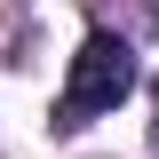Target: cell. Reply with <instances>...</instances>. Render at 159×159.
Returning <instances> with one entry per match:
<instances>
[{
	"instance_id": "obj_1",
	"label": "cell",
	"mask_w": 159,
	"mask_h": 159,
	"mask_svg": "<svg viewBox=\"0 0 159 159\" xmlns=\"http://www.w3.org/2000/svg\"><path fill=\"white\" fill-rule=\"evenodd\" d=\"M127 88H135V48L119 32H88V48L72 56V80H64V96H56V127H88V119L119 111Z\"/></svg>"
}]
</instances>
